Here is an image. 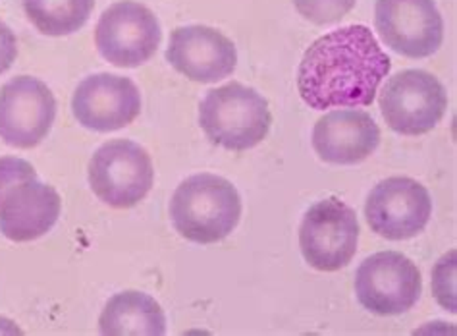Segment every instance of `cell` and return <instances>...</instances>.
Instances as JSON below:
<instances>
[{
  "label": "cell",
  "instance_id": "obj_15",
  "mask_svg": "<svg viewBox=\"0 0 457 336\" xmlns=\"http://www.w3.org/2000/svg\"><path fill=\"white\" fill-rule=\"evenodd\" d=\"M60 211L62 199L53 186L39 178L23 180L0 201V232L12 242H31L51 231Z\"/></svg>",
  "mask_w": 457,
  "mask_h": 336
},
{
  "label": "cell",
  "instance_id": "obj_18",
  "mask_svg": "<svg viewBox=\"0 0 457 336\" xmlns=\"http://www.w3.org/2000/svg\"><path fill=\"white\" fill-rule=\"evenodd\" d=\"M357 0H294L295 10L315 26H332L353 10Z\"/></svg>",
  "mask_w": 457,
  "mask_h": 336
},
{
  "label": "cell",
  "instance_id": "obj_6",
  "mask_svg": "<svg viewBox=\"0 0 457 336\" xmlns=\"http://www.w3.org/2000/svg\"><path fill=\"white\" fill-rule=\"evenodd\" d=\"M386 124L402 136H423L446 114L448 93L438 78L425 70H403L392 76L380 93Z\"/></svg>",
  "mask_w": 457,
  "mask_h": 336
},
{
  "label": "cell",
  "instance_id": "obj_21",
  "mask_svg": "<svg viewBox=\"0 0 457 336\" xmlns=\"http://www.w3.org/2000/svg\"><path fill=\"white\" fill-rule=\"evenodd\" d=\"M18 56L16 35L4 21H0V76L12 68Z\"/></svg>",
  "mask_w": 457,
  "mask_h": 336
},
{
  "label": "cell",
  "instance_id": "obj_13",
  "mask_svg": "<svg viewBox=\"0 0 457 336\" xmlns=\"http://www.w3.org/2000/svg\"><path fill=\"white\" fill-rule=\"evenodd\" d=\"M166 60L191 81L214 83L234 74L237 51L236 45L219 29L186 26L170 33Z\"/></svg>",
  "mask_w": 457,
  "mask_h": 336
},
{
  "label": "cell",
  "instance_id": "obj_10",
  "mask_svg": "<svg viewBox=\"0 0 457 336\" xmlns=\"http://www.w3.org/2000/svg\"><path fill=\"white\" fill-rule=\"evenodd\" d=\"M56 99L45 81L18 76L0 88V139L12 147L31 149L49 136Z\"/></svg>",
  "mask_w": 457,
  "mask_h": 336
},
{
  "label": "cell",
  "instance_id": "obj_3",
  "mask_svg": "<svg viewBox=\"0 0 457 336\" xmlns=\"http://www.w3.org/2000/svg\"><path fill=\"white\" fill-rule=\"evenodd\" d=\"M199 124L214 146L247 151L269 136L272 114L259 91L232 81L204 95L199 105Z\"/></svg>",
  "mask_w": 457,
  "mask_h": 336
},
{
  "label": "cell",
  "instance_id": "obj_2",
  "mask_svg": "<svg viewBox=\"0 0 457 336\" xmlns=\"http://www.w3.org/2000/svg\"><path fill=\"white\" fill-rule=\"evenodd\" d=\"M170 219L176 232L189 242H222L242 219V197L230 180L211 172L194 174L176 188Z\"/></svg>",
  "mask_w": 457,
  "mask_h": 336
},
{
  "label": "cell",
  "instance_id": "obj_20",
  "mask_svg": "<svg viewBox=\"0 0 457 336\" xmlns=\"http://www.w3.org/2000/svg\"><path fill=\"white\" fill-rule=\"evenodd\" d=\"M33 178H37V171L31 163L18 157H0V201L16 184Z\"/></svg>",
  "mask_w": 457,
  "mask_h": 336
},
{
  "label": "cell",
  "instance_id": "obj_8",
  "mask_svg": "<svg viewBox=\"0 0 457 336\" xmlns=\"http://www.w3.org/2000/svg\"><path fill=\"white\" fill-rule=\"evenodd\" d=\"M423 290L420 271L400 251H378L361 263L355 273L359 304L375 315H402Z\"/></svg>",
  "mask_w": 457,
  "mask_h": 336
},
{
  "label": "cell",
  "instance_id": "obj_1",
  "mask_svg": "<svg viewBox=\"0 0 457 336\" xmlns=\"http://www.w3.org/2000/svg\"><path fill=\"white\" fill-rule=\"evenodd\" d=\"M390 70V56L367 26H345L327 33L305 51L297 89L315 111L370 106Z\"/></svg>",
  "mask_w": 457,
  "mask_h": 336
},
{
  "label": "cell",
  "instance_id": "obj_5",
  "mask_svg": "<svg viewBox=\"0 0 457 336\" xmlns=\"http://www.w3.org/2000/svg\"><path fill=\"white\" fill-rule=\"evenodd\" d=\"M359 232L355 211L338 197H328L305 213L299 226V248L312 269L334 273L355 257Z\"/></svg>",
  "mask_w": 457,
  "mask_h": 336
},
{
  "label": "cell",
  "instance_id": "obj_14",
  "mask_svg": "<svg viewBox=\"0 0 457 336\" xmlns=\"http://www.w3.org/2000/svg\"><path fill=\"white\" fill-rule=\"evenodd\" d=\"M380 128L365 111H332L317 120L312 149L324 163L359 164L377 151Z\"/></svg>",
  "mask_w": 457,
  "mask_h": 336
},
{
  "label": "cell",
  "instance_id": "obj_17",
  "mask_svg": "<svg viewBox=\"0 0 457 336\" xmlns=\"http://www.w3.org/2000/svg\"><path fill=\"white\" fill-rule=\"evenodd\" d=\"M95 0H23L29 21L43 35L62 38L86 26Z\"/></svg>",
  "mask_w": 457,
  "mask_h": 336
},
{
  "label": "cell",
  "instance_id": "obj_16",
  "mask_svg": "<svg viewBox=\"0 0 457 336\" xmlns=\"http://www.w3.org/2000/svg\"><path fill=\"white\" fill-rule=\"evenodd\" d=\"M99 329L106 336H162L166 315L149 294L128 290L108 299L99 317Z\"/></svg>",
  "mask_w": 457,
  "mask_h": 336
},
{
  "label": "cell",
  "instance_id": "obj_7",
  "mask_svg": "<svg viewBox=\"0 0 457 336\" xmlns=\"http://www.w3.org/2000/svg\"><path fill=\"white\" fill-rule=\"evenodd\" d=\"M161 41L159 18L136 0H120L108 6L95 29L101 56L118 68H137L149 63Z\"/></svg>",
  "mask_w": 457,
  "mask_h": 336
},
{
  "label": "cell",
  "instance_id": "obj_9",
  "mask_svg": "<svg viewBox=\"0 0 457 336\" xmlns=\"http://www.w3.org/2000/svg\"><path fill=\"white\" fill-rule=\"evenodd\" d=\"M365 217L372 232L402 242L425 231L432 217V199L417 180L392 176L372 188L365 203Z\"/></svg>",
  "mask_w": 457,
  "mask_h": 336
},
{
  "label": "cell",
  "instance_id": "obj_11",
  "mask_svg": "<svg viewBox=\"0 0 457 336\" xmlns=\"http://www.w3.org/2000/svg\"><path fill=\"white\" fill-rule=\"evenodd\" d=\"M375 26L386 46L407 58H428L444 41L435 0H377Z\"/></svg>",
  "mask_w": 457,
  "mask_h": 336
},
{
  "label": "cell",
  "instance_id": "obj_12",
  "mask_svg": "<svg viewBox=\"0 0 457 336\" xmlns=\"http://www.w3.org/2000/svg\"><path fill=\"white\" fill-rule=\"evenodd\" d=\"M71 113L83 128L106 134L134 122L141 113V95L129 78L95 74L74 91Z\"/></svg>",
  "mask_w": 457,
  "mask_h": 336
},
{
  "label": "cell",
  "instance_id": "obj_19",
  "mask_svg": "<svg viewBox=\"0 0 457 336\" xmlns=\"http://www.w3.org/2000/svg\"><path fill=\"white\" fill-rule=\"evenodd\" d=\"M432 292L444 309L455 314V249L444 256L432 269Z\"/></svg>",
  "mask_w": 457,
  "mask_h": 336
},
{
  "label": "cell",
  "instance_id": "obj_4",
  "mask_svg": "<svg viewBox=\"0 0 457 336\" xmlns=\"http://www.w3.org/2000/svg\"><path fill=\"white\" fill-rule=\"evenodd\" d=\"M154 184L151 155L131 139H112L89 161L93 194L114 209L136 207Z\"/></svg>",
  "mask_w": 457,
  "mask_h": 336
}]
</instances>
